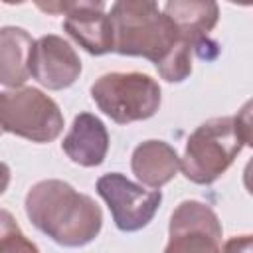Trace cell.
<instances>
[{
    "mask_svg": "<svg viewBox=\"0 0 253 253\" xmlns=\"http://www.w3.org/2000/svg\"><path fill=\"white\" fill-rule=\"evenodd\" d=\"M36 40L18 26L0 30V81L4 87L20 89L30 77V59Z\"/></svg>",
    "mask_w": 253,
    "mask_h": 253,
    "instance_id": "obj_13",
    "label": "cell"
},
{
    "mask_svg": "<svg viewBox=\"0 0 253 253\" xmlns=\"http://www.w3.org/2000/svg\"><path fill=\"white\" fill-rule=\"evenodd\" d=\"M0 253H40L38 245L22 233L8 210L0 213Z\"/></svg>",
    "mask_w": 253,
    "mask_h": 253,
    "instance_id": "obj_15",
    "label": "cell"
},
{
    "mask_svg": "<svg viewBox=\"0 0 253 253\" xmlns=\"http://www.w3.org/2000/svg\"><path fill=\"white\" fill-rule=\"evenodd\" d=\"M30 75L49 91H61L71 87L81 75V59L69 42L55 34L36 40Z\"/></svg>",
    "mask_w": 253,
    "mask_h": 253,
    "instance_id": "obj_9",
    "label": "cell"
},
{
    "mask_svg": "<svg viewBox=\"0 0 253 253\" xmlns=\"http://www.w3.org/2000/svg\"><path fill=\"white\" fill-rule=\"evenodd\" d=\"M130 168L138 182L152 190L166 186L182 168V158L176 148L164 140H144L130 156Z\"/></svg>",
    "mask_w": 253,
    "mask_h": 253,
    "instance_id": "obj_11",
    "label": "cell"
},
{
    "mask_svg": "<svg viewBox=\"0 0 253 253\" xmlns=\"http://www.w3.org/2000/svg\"><path fill=\"white\" fill-rule=\"evenodd\" d=\"M243 142L233 117H215L202 123L186 140L182 172L194 184H213L237 158Z\"/></svg>",
    "mask_w": 253,
    "mask_h": 253,
    "instance_id": "obj_3",
    "label": "cell"
},
{
    "mask_svg": "<svg viewBox=\"0 0 253 253\" xmlns=\"http://www.w3.org/2000/svg\"><path fill=\"white\" fill-rule=\"evenodd\" d=\"M43 12L65 14L63 30L73 38L87 53L105 55L115 51V28L109 14H105V2L101 0H75V2H38Z\"/></svg>",
    "mask_w": 253,
    "mask_h": 253,
    "instance_id": "obj_8",
    "label": "cell"
},
{
    "mask_svg": "<svg viewBox=\"0 0 253 253\" xmlns=\"http://www.w3.org/2000/svg\"><path fill=\"white\" fill-rule=\"evenodd\" d=\"M221 253H253V235H235V237H229L223 243Z\"/></svg>",
    "mask_w": 253,
    "mask_h": 253,
    "instance_id": "obj_17",
    "label": "cell"
},
{
    "mask_svg": "<svg viewBox=\"0 0 253 253\" xmlns=\"http://www.w3.org/2000/svg\"><path fill=\"white\" fill-rule=\"evenodd\" d=\"M192 45L184 40H178L168 55L156 63L160 77L168 83H182L192 73Z\"/></svg>",
    "mask_w": 253,
    "mask_h": 253,
    "instance_id": "obj_14",
    "label": "cell"
},
{
    "mask_svg": "<svg viewBox=\"0 0 253 253\" xmlns=\"http://www.w3.org/2000/svg\"><path fill=\"white\" fill-rule=\"evenodd\" d=\"M26 215L34 227L63 247L91 243L103 227L97 202L63 180H42L26 194Z\"/></svg>",
    "mask_w": 253,
    "mask_h": 253,
    "instance_id": "obj_1",
    "label": "cell"
},
{
    "mask_svg": "<svg viewBox=\"0 0 253 253\" xmlns=\"http://www.w3.org/2000/svg\"><path fill=\"white\" fill-rule=\"evenodd\" d=\"M162 12L174 24L178 38L192 47L208 42L219 20V6L211 0H170Z\"/></svg>",
    "mask_w": 253,
    "mask_h": 253,
    "instance_id": "obj_12",
    "label": "cell"
},
{
    "mask_svg": "<svg viewBox=\"0 0 253 253\" xmlns=\"http://www.w3.org/2000/svg\"><path fill=\"white\" fill-rule=\"evenodd\" d=\"M243 186L253 196V158L245 164V170H243Z\"/></svg>",
    "mask_w": 253,
    "mask_h": 253,
    "instance_id": "obj_18",
    "label": "cell"
},
{
    "mask_svg": "<svg viewBox=\"0 0 253 253\" xmlns=\"http://www.w3.org/2000/svg\"><path fill=\"white\" fill-rule=\"evenodd\" d=\"M115 51L160 63L176 45L178 32L170 18L150 0H119L111 6Z\"/></svg>",
    "mask_w": 253,
    "mask_h": 253,
    "instance_id": "obj_2",
    "label": "cell"
},
{
    "mask_svg": "<svg viewBox=\"0 0 253 253\" xmlns=\"http://www.w3.org/2000/svg\"><path fill=\"white\" fill-rule=\"evenodd\" d=\"M97 107L117 125L146 121L160 109L162 93L156 79L138 71H113L91 85Z\"/></svg>",
    "mask_w": 253,
    "mask_h": 253,
    "instance_id": "obj_4",
    "label": "cell"
},
{
    "mask_svg": "<svg viewBox=\"0 0 253 253\" xmlns=\"http://www.w3.org/2000/svg\"><path fill=\"white\" fill-rule=\"evenodd\" d=\"M221 221L204 202L184 200L170 215L164 253H221Z\"/></svg>",
    "mask_w": 253,
    "mask_h": 253,
    "instance_id": "obj_7",
    "label": "cell"
},
{
    "mask_svg": "<svg viewBox=\"0 0 253 253\" xmlns=\"http://www.w3.org/2000/svg\"><path fill=\"white\" fill-rule=\"evenodd\" d=\"M61 150L79 166L93 168L103 164L109 150V132L105 123L91 113H79L61 142Z\"/></svg>",
    "mask_w": 253,
    "mask_h": 253,
    "instance_id": "obj_10",
    "label": "cell"
},
{
    "mask_svg": "<svg viewBox=\"0 0 253 253\" xmlns=\"http://www.w3.org/2000/svg\"><path fill=\"white\" fill-rule=\"evenodd\" d=\"M95 188L107 204L117 229L126 233L146 227L162 204L160 190H146L121 172L103 174Z\"/></svg>",
    "mask_w": 253,
    "mask_h": 253,
    "instance_id": "obj_6",
    "label": "cell"
},
{
    "mask_svg": "<svg viewBox=\"0 0 253 253\" xmlns=\"http://www.w3.org/2000/svg\"><path fill=\"white\" fill-rule=\"evenodd\" d=\"M235 119V128L245 146L253 148V99H249L233 117Z\"/></svg>",
    "mask_w": 253,
    "mask_h": 253,
    "instance_id": "obj_16",
    "label": "cell"
},
{
    "mask_svg": "<svg viewBox=\"0 0 253 253\" xmlns=\"http://www.w3.org/2000/svg\"><path fill=\"white\" fill-rule=\"evenodd\" d=\"M0 125L4 132L32 142H51L63 130L59 105L36 87L0 93Z\"/></svg>",
    "mask_w": 253,
    "mask_h": 253,
    "instance_id": "obj_5",
    "label": "cell"
}]
</instances>
